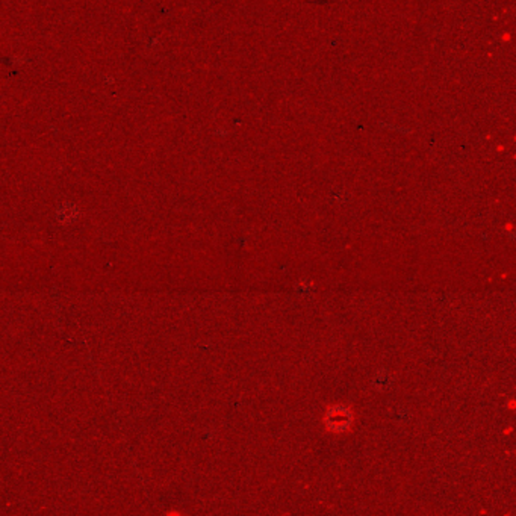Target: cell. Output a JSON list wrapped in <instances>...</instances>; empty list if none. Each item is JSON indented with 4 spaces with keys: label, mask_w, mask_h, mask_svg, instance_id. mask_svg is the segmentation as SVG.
I'll return each mask as SVG.
<instances>
[{
    "label": "cell",
    "mask_w": 516,
    "mask_h": 516,
    "mask_svg": "<svg viewBox=\"0 0 516 516\" xmlns=\"http://www.w3.org/2000/svg\"><path fill=\"white\" fill-rule=\"evenodd\" d=\"M325 422L327 425L331 428V430H336V431H342L345 430L350 422H351V415L348 412V409H344V408H331L325 416Z\"/></svg>",
    "instance_id": "cell-1"
}]
</instances>
